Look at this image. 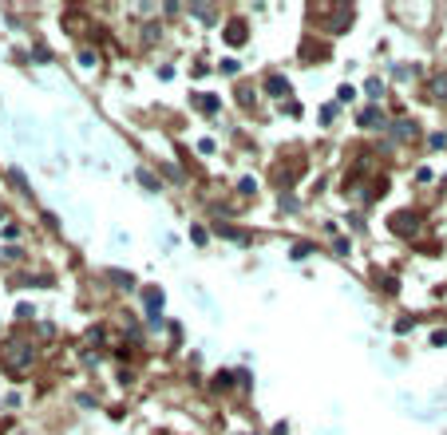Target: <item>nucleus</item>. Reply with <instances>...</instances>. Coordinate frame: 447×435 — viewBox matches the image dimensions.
I'll list each match as a JSON object with an SVG mask.
<instances>
[{"instance_id":"f257e3e1","label":"nucleus","mask_w":447,"mask_h":435,"mask_svg":"<svg viewBox=\"0 0 447 435\" xmlns=\"http://www.w3.org/2000/svg\"><path fill=\"white\" fill-rule=\"evenodd\" d=\"M4 352L12 356V364H16V368H28V364H32V356H36V348L16 345V340H8V345H4Z\"/></svg>"},{"instance_id":"f03ea898","label":"nucleus","mask_w":447,"mask_h":435,"mask_svg":"<svg viewBox=\"0 0 447 435\" xmlns=\"http://www.w3.org/2000/svg\"><path fill=\"white\" fill-rule=\"evenodd\" d=\"M226 40H230V44H241V40H245V24H241V20H230V24H226Z\"/></svg>"},{"instance_id":"7ed1b4c3","label":"nucleus","mask_w":447,"mask_h":435,"mask_svg":"<svg viewBox=\"0 0 447 435\" xmlns=\"http://www.w3.org/2000/svg\"><path fill=\"white\" fill-rule=\"evenodd\" d=\"M388 225H392V230H416V218H412V214H396V218H392V222H388Z\"/></svg>"},{"instance_id":"20e7f679","label":"nucleus","mask_w":447,"mask_h":435,"mask_svg":"<svg viewBox=\"0 0 447 435\" xmlns=\"http://www.w3.org/2000/svg\"><path fill=\"white\" fill-rule=\"evenodd\" d=\"M360 123H364V127H376V123H380V115L368 107V111H360Z\"/></svg>"},{"instance_id":"39448f33","label":"nucleus","mask_w":447,"mask_h":435,"mask_svg":"<svg viewBox=\"0 0 447 435\" xmlns=\"http://www.w3.org/2000/svg\"><path fill=\"white\" fill-rule=\"evenodd\" d=\"M265 87H269V95H281V91H285V83H281V79H277V75H273V79H269Z\"/></svg>"},{"instance_id":"423d86ee","label":"nucleus","mask_w":447,"mask_h":435,"mask_svg":"<svg viewBox=\"0 0 447 435\" xmlns=\"http://www.w3.org/2000/svg\"><path fill=\"white\" fill-rule=\"evenodd\" d=\"M0 218H4V210H0Z\"/></svg>"}]
</instances>
